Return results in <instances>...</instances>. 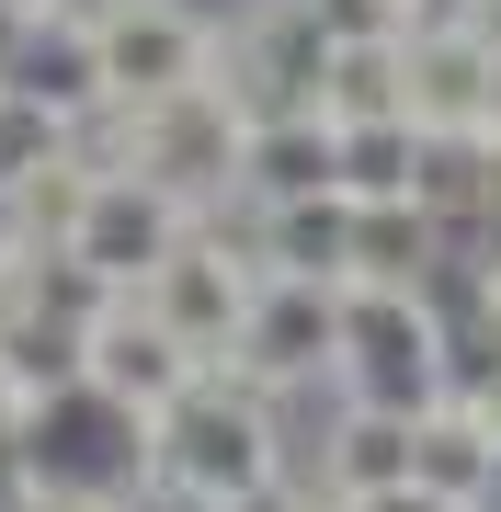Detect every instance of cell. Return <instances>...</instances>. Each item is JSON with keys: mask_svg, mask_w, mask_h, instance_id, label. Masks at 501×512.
Segmentation results:
<instances>
[{"mask_svg": "<svg viewBox=\"0 0 501 512\" xmlns=\"http://www.w3.org/2000/svg\"><path fill=\"white\" fill-rule=\"evenodd\" d=\"M285 456H297V399H274L240 365H205L194 399L149 433V501L160 512H217V501L262 490V478H285Z\"/></svg>", "mask_w": 501, "mask_h": 512, "instance_id": "6da1fadb", "label": "cell"}, {"mask_svg": "<svg viewBox=\"0 0 501 512\" xmlns=\"http://www.w3.org/2000/svg\"><path fill=\"white\" fill-rule=\"evenodd\" d=\"M251 126H262V114L228 92V80H194V92H171V103L92 114V148H103V160H126V171H149V183H171V194L205 217V205H228V194H240Z\"/></svg>", "mask_w": 501, "mask_h": 512, "instance_id": "7a4b0ae2", "label": "cell"}, {"mask_svg": "<svg viewBox=\"0 0 501 512\" xmlns=\"http://www.w3.org/2000/svg\"><path fill=\"white\" fill-rule=\"evenodd\" d=\"M80 35H92V69H103V114H137V103H171L194 80H217V23L205 0H69Z\"/></svg>", "mask_w": 501, "mask_h": 512, "instance_id": "3957f363", "label": "cell"}, {"mask_svg": "<svg viewBox=\"0 0 501 512\" xmlns=\"http://www.w3.org/2000/svg\"><path fill=\"white\" fill-rule=\"evenodd\" d=\"M445 342H456V319L433 285H342V376L331 387L422 410V399H445Z\"/></svg>", "mask_w": 501, "mask_h": 512, "instance_id": "277c9868", "label": "cell"}, {"mask_svg": "<svg viewBox=\"0 0 501 512\" xmlns=\"http://www.w3.org/2000/svg\"><path fill=\"white\" fill-rule=\"evenodd\" d=\"M228 365L262 376L274 399H297V410L331 399V376H342V285H331V274H262Z\"/></svg>", "mask_w": 501, "mask_h": 512, "instance_id": "5b68a950", "label": "cell"}, {"mask_svg": "<svg viewBox=\"0 0 501 512\" xmlns=\"http://www.w3.org/2000/svg\"><path fill=\"white\" fill-rule=\"evenodd\" d=\"M251 285H262V262L194 217V228L160 251V274L137 285V308H160V319L205 353V365H228V353H240V319H251Z\"/></svg>", "mask_w": 501, "mask_h": 512, "instance_id": "8992f818", "label": "cell"}, {"mask_svg": "<svg viewBox=\"0 0 501 512\" xmlns=\"http://www.w3.org/2000/svg\"><path fill=\"white\" fill-rule=\"evenodd\" d=\"M183 228H194V205L171 194V183H149V171H126V160H92V194H80L69 251L92 262L114 296H137V285L160 274V251H171Z\"/></svg>", "mask_w": 501, "mask_h": 512, "instance_id": "52a82bcc", "label": "cell"}, {"mask_svg": "<svg viewBox=\"0 0 501 512\" xmlns=\"http://www.w3.org/2000/svg\"><path fill=\"white\" fill-rule=\"evenodd\" d=\"M80 376H92V387H103L114 410H137V421L160 433V421H171V410L194 399L205 353H194V342H183V330H171L160 308H137V296H114V308L92 319V342H80Z\"/></svg>", "mask_w": 501, "mask_h": 512, "instance_id": "ba28073f", "label": "cell"}, {"mask_svg": "<svg viewBox=\"0 0 501 512\" xmlns=\"http://www.w3.org/2000/svg\"><path fill=\"white\" fill-rule=\"evenodd\" d=\"M490 57H501L490 23H410L399 35V114L422 137L490 126Z\"/></svg>", "mask_w": 501, "mask_h": 512, "instance_id": "9c48e42d", "label": "cell"}, {"mask_svg": "<svg viewBox=\"0 0 501 512\" xmlns=\"http://www.w3.org/2000/svg\"><path fill=\"white\" fill-rule=\"evenodd\" d=\"M456 251V228L433 217L422 194H388V205H353V274L342 285H433Z\"/></svg>", "mask_w": 501, "mask_h": 512, "instance_id": "30bf717a", "label": "cell"}, {"mask_svg": "<svg viewBox=\"0 0 501 512\" xmlns=\"http://www.w3.org/2000/svg\"><path fill=\"white\" fill-rule=\"evenodd\" d=\"M262 274H353V194L319 183V194H285L262 205Z\"/></svg>", "mask_w": 501, "mask_h": 512, "instance_id": "8fae6325", "label": "cell"}, {"mask_svg": "<svg viewBox=\"0 0 501 512\" xmlns=\"http://www.w3.org/2000/svg\"><path fill=\"white\" fill-rule=\"evenodd\" d=\"M319 183H331V114H308V103L262 114L251 160H240V194L251 205H285V194H319Z\"/></svg>", "mask_w": 501, "mask_h": 512, "instance_id": "7c38bea8", "label": "cell"}, {"mask_svg": "<svg viewBox=\"0 0 501 512\" xmlns=\"http://www.w3.org/2000/svg\"><path fill=\"white\" fill-rule=\"evenodd\" d=\"M490 456H501V433H490L479 399H422V410H410V478H433V490L479 501Z\"/></svg>", "mask_w": 501, "mask_h": 512, "instance_id": "4fadbf2b", "label": "cell"}, {"mask_svg": "<svg viewBox=\"0 0 501 512\" xmlns=\"http://www.w3.org/2000/svg\"><path fill=\"white\" fill-rule=\"evenodd\" d=\"M308 114H331V126H376V114H399V35H331Z\"/></svg>", "mask_w": 501, "mask_h": 512, "instance_id": "5bb4252c", "label": "cell"}, {"mask_svg": "<svg viewBox=\"0 0 501 512\" xmlns=\"http://www.w3.org/2000/svg\"><path fill=\"white\" fill-rule=\"evenodd\" d=\"M410 171H422V126H410V114H376V126H331V183H342L353 205L410 194Z\"/></svg>", "mask_w": 501, "mask_h": 512, "instance_id": "9a60e30c", "label": "cell"}, {"mask_svg": "<svg viewBox=\"0 0 501 512\" xmlns=\"http://www.w3.org/2000/svg\"><path fill=\"white\" fill-rule=\"evenodd\" d=\"M490 160H501V137L490 126H456V137H422V171H410V194L433 205L445 228H467L490 205Z\"/></svg>", "mask_w": 501, "mask_h": 512, "instance_id": "2e32d148", "label": "cell"}, {"mask_svg": "<svg viewBox=\"0 0 501 512\" xmlns=\"http://www.w3.org/2000/svg\"><path fill=\"white\" fill-rule=\"evenodd\" d=\"M92 137L80 114H57L46 92H23L12 69H0V183H23V171H46V160H69V148Z\"/></svg>", "mask_w": 501, "mask_h": 512, "instance_id": "e0dca14e", "label": "cell"}, {"mask_svg": "<svg viewBox=\"0 0 501 512\" xmlns=\"http://www.w3.org/2000/svg\"><path fill=\"white\" fill-rule=\"evenodd\" d=\"M353 512H479V501H456V490H433V478H388V490H365Z\"/></svg>", "mask_w": 501, "mask_h": 512, "instance_id": "ac0fdd59", "label": "cell"}, {"mask_svg": "<svg viewBox=\"0 0 501 512\" xmlns=\"http://www.w3.org/2000/svg\"><path fill=\"white\" fill-rule=\"evenodd\" d=\"M217 512H308V478H262V490H240V501H217Z\"/></svg>", "mask_w": 501, "mask_h": 512, "instance_id": "d6986e66", "label": "cell"}, {"mask_svg": "<svg viewBox=\"0 0 501 512\" xmlns=\"http://www.w3.org/2000/svg\"><path fill=\"white\" fill-rule=\"evenodd\" d=\"M57 512H160V501H149V490H69Z\"/></svg>", "mask_w": 501, "mask_h": 512, "instance_id": "ffe728a7", "label": "cell"}, {"mask_svg": "<svg viewBox=\"0 0 501 512\" xmlns=\"http://www.w3.org/2000/svg\"><path fill=\"white\" fill-rule=\"evenodd\" d=\"M12 478H23V410L0 399V490H12Z\"/></svg>", "mask_w": 501, "mask_h": 512, "instance_id": "44dd1931", "label": "cell"}, {"mask_svg": "<svg viewBox=\"0 0 501 512\" xmlns=\"http://www.w3.org/2000/svg\"><path fill=\"white\" fill-rule=\"evenodd\" d=\"M23 319V262H0V330Z\"/></svg>", "mask_w": 501, "mask_h": 512, "instance_id": "7402d4cb", "label": "cell"}, {"mask_svg": "<svg viewBox=\"0 0 501 512\" xmlns=\"http://www.w3.org/2000/svg\"><path fill=\"white\" fill-rule=\"evenodd\" d=\"M0 12H23V23H46V12H69V0H0Z\"/></svg>", "mask_w": 501, "mask_h": 512, "instance_id": "603a6c76", "label": "cell"}, {"mask_svg": "<svg viewBox=\"0 0 501 512\" xmlns=\"http://www.w3.org/2000/svg\"><path fill=\"white\" fill-rule=\"evenodd\" d=\"M479 512H501V456H490V478H479Z\"/></svg>", "mask_w": 501, "mask_h": 512, "instance_id": "cb8c5ba5", "label": "cell"}, {"mask_svg": "<svg viewBox=\"0 0 501 512\" xmlns=\"http://www.w3.org/2000/svg\"><path fill=\"white\" fill-rule=\"evenodd\" d=\"M490 137H501V57H490Z\"/></svg>", "mask_w": 501, "mask_h": 512, "instance_id": "d4e9b609", "label": "cell"}, {"mask_svg": "<svg viewBox=\"0 0 501 512\" xmlns=\"http://www.w3.org/2000/svg\"><path fill=\"white\" fill-rule=\"evenodd\" d=\"M308 512H353V501H331V490H308Z\"/></svg>", "mask_w": 501, "mask_h": 512, "instance_id": "484cf974", "label": "cell"}, {"mask_svg": "<svg viewBox=\"0 0 501 512\" xmlns=\"http://www.w3.org/2000/svg\"><path fill=\"white\" fill-rule=\"evenodd\" d=\"M479 23H490V35H501V0H479Z\"/></svg>", "mask_w": 501, "mask_h": 512, "instance_id": "4316f807", "label": "cell"}, {"mask_svg": "<svg viewBox=\"0 0 501 512\" xmlns=\"http://www.w3.org/2000/svg\"><path fill=\"white\" fill-rule=\"evenodd\" d=\"M479 410H490V433H501V387H490V399H479Z\"/></svg>", "mask_w": 501, "mask_h": 512, "instance_id": "83f0119b", "label": "cell"}, {"mask_svg": "<svg viewBox=\"0 0 501 512\" xmlns=\"http://www.w3.org/2000/svg\"><path fill=\"white\" fill-rule=\"evenodd\" d=\"M490 205H501V160H490Z\"/></svg>", "mask_w": 501, "mask_h": 512, "instance_id": "f1b7e54d", "label": "cell"}]
</instances>
